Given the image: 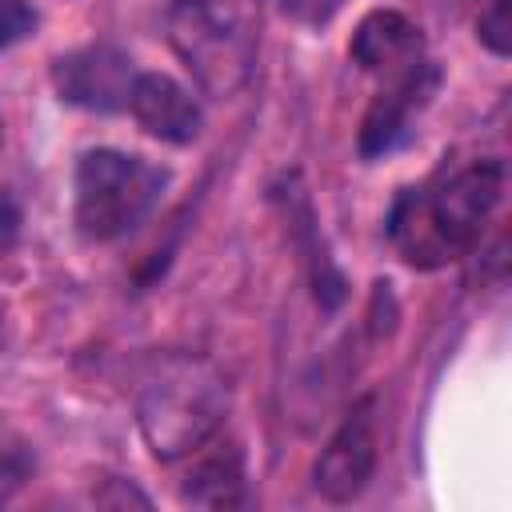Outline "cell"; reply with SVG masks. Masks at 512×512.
<instances>
[{"mask_svg":"<svg viewBox=\"0 0 512 512\" xmlns=\"http://www.w3.org/2000/svg\"><path fill=\"white\" fill-rule=\"evenodd\" d=\"M504 196V164L476 160L432 188H404L388 212V240L412 268H444L480 244Z\"/></svg>","mask_w":512,"mask_h":512,"instance_id":"1","label":"cell"},{"mask_svg":"<svg viewBox=\"0 0 512 512\" xmlns=\"http://www.w3.org/2000/svg\"><path fill=\"white\" fill-rule=\"evenodd\" d=\"M228 416V380L192 352L152 360L136 396V424L156 460H176L204 448Z\"/></svg>","mask_w":512,"mask_h":512,"instance_id":"2","label":"cell"},{"mask_svg":"<svg viewBox=\"0 0 512 512\" xmlns=\"http://www.w3.org/2000/svg\"><path fill=\"white\" fill-rule=\"evenodd\" d=\"M168 188V172L136 152L92 148L76 160L72 220L84 240H120L132 232Z\"/></svg>","mask_w":512,"mask_h":512,"instance_id":"3","label":"cell"},{"mask_svg":"<svg viewBox=\"0 0 512 512\" xmlns=\"http://www.w3.org/2000/svg\"><path fill=\"white\" fill-rule=\"evenodd\" d=\"M168 44L192 72L204 96L224 100L240 92L256 68V32L228 0H172Z\"/></svg>","mask_w":512,"mask_h":512,"instance_id":"4","label":"cell"},{"mask_svg":"<svg viewBox=\"0 0 512 512\" xmlns=\"http://www.w3.org/2000/svg\"><path fill=\"white\" fill-rule=\"evenodd\" d=\"M132 84H136L132 56L116 44H84L52 60V88L72 108L120 112L128 108Z\"/></svg>","mask_w":512,"mask_h":512,"instance_id":"5","label":"cell"},{"mask_svg":"<svg viewBox=\"0 0 512 512\" xmlns=\"http://www.w3.org/2000/svg\"><path fill=\"white\" fill-rule=\"evenodd\" d=\"M372 472H376V416H372V400H360L324 444L312 468V484L324 500L348 504L368 488Z\"/></svg>","mask_w":512,"mask_h":512,"instance_id":"6","label":"cell"},{"mask_svg":"<svg viewBox=\"0 0 512 512\" xmlns=\"http://www.w3.org/2000/svg\"><path fill=\"white\" fill-rule=\"evenodd\" d=\"M436 68L424 60L420 68L396 76L364 112L360 120V136H356V148L364 160H380L388 156L392 148H400L412 132V116L428 104V96L436 92Z\"/></svg>","mask_w":512,"mask_h":512,"instance_id":"7","label":"cell"},{"mask_svg":"<svg viewBox=\"0 0 512 512\" xmlns=\"http://www.w3.org/2000/svg\"><path fill=\"white\" fill-rule=\"evenodd\" d=\"M348 56L364 72L396 80V76L424 64V36L404 12L376 8L356 24V32L348 40Z\"/></svg>","mask_w":512,"mask_h":512,"instance_id":"8","label":"cell"},{"mask_svg":"<svg viewBox=\"0 0 512 512\" xmlns=\"http://www.w3.org/2000/svg\"><path fill=\"white\" fill-rule=\"evenodd\" d=\"M128 108H132L136 124L164 144H192L200 136V124H204V112L192 100V92L164 72L136 76Z\"/></svg>","mask_w":512,"mask_h":512,"instance_id":"9","label":"cell"},{"mask_svg":"<svg viewBox=\"0 0 512 512\" xmlns=\"http://www.w3.org/2000/svg\"><path fill=\"white\" fill-rule=\"evenodd\" d=\"M180 500L196 508H240L248 504V484H244V460L236 448L212 452L180 484Z\"/></svg>","mask_w":512,"mask_h":512,"instance_id":"10","label":"cell"},{"mask_svg":"<svg viewBox=\"0 0 512 512\" xmlns=\"http://www.w3.org/2000/svg\"><path fill=\"white\" fill-rule=\"evenodd\" d=\"M508 4L512 0H488V8L480 12L476 20V36L488 52L496 56H508L512 52V16H508Z\"/></svg>","mask_w":512,"mask_h":512,"instance_id":"11","label":"cell"},{"mask_svg":"<svg viewBox=\"0 0 512 512\" xmlns=\"http://www.w3.org/2000/svg\"><path fill=\"white\" fill-rule=\"evenodd\" d=\"M36 28V8L28 0H0V52L20 44Z\"/></svg>","mask_w":512,"mask_h":512,"instance_id":"12","label":"cell"},{"mask_svg":"<svg viewBox=\"0 0 512 512\" xmlns=\"http://www.w3.org/2000/svg\"><path fill=\"white\" fill-rule=\"evenodd\" d=\"M28 472H32V456H28V452L12 448V452L0 456V504L28 480Z\"/></svg>","mask_w":512,"mask_h":512,"instance_id":"13","label":"cell"},{"mask_svg":"<svg viewBox=\"0 0 512 512\" xmlns=\"http://www.w3.org/2000/svg\"><path fill=\"white\" fill-rule=\"evenodd\" d=\"M288 16H300V20H328L336 12L340 0H276Z\"/></svg>","mask_w":512,"mask_h":512,"instance_id":"14","label":"cell"},{"mask_svg":"<svg viewBox=\"0 0 512 512\" xmlns=\"http://www.w3.org/2000/svg\"><path fill=\"white\" fill-rule=\"evenodd\" d=\"M16 232H20V208L12 204V196H0V256L16 244Z\"/></svg>","mask_w":512,"mask_h":512,"instance_id":"15","label":"cell"},{"mask_svg":"<svg viewBox=\"0 0 512 512\" xmlns=\"http://www.w3.org/2000/svg\"><path fill=\"white\" fill-rule=\"evenodd\" d=\"M116 484V492L108 496V492H96V504H108V508H124V504H140V508H148L152 500L144 496V492H136L132 484H124V480H112Z\"/></svg>","mask_w":512,"mask_h":512,"instance_id":"16","label":"cell"}]
</instances>
